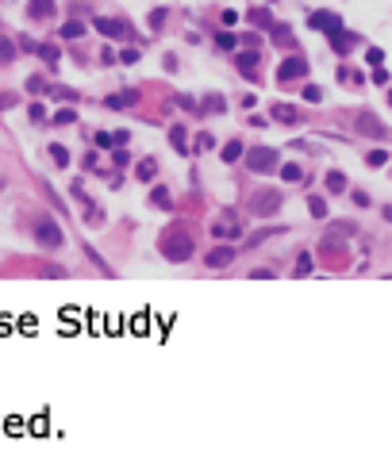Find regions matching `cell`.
Listing matches in <instances>:
<instances>
[{"mask_svg": "<svg viewBox=\"0 0 392 449\" xmlns=\"http://www.w3.org/2000/svg\"><path fill=\"white\" fill-rule=\"evenodd\" d=\"M285 181H300V169L296 165H285Z\"/></svg>", "mask_w": 392, "mask_h": 449, "instance_id": "11", "label": "cell"}, {"mask_svg": "<svg viewBox=\"0 0 392 449\" xmlns=\"http://www.w3.org/2000/svg\"><path fill=\"white\" fill-rule=\"evenodd\" d=\"M39 234H43V238H39L43 246H58V242H62L58 227H54V223H46V219H39Z\"/></svg>", "mask_w": 392, "mask_h": 449, "instance_id": "2", "label": "cell"}, {"mask_svg": "<svg viewBox=\"0 0 392 449\" xmlns=\"http://www.w3.org/2000/svg\"><path fill=\"white\" fill-rule=\"evenodd\" d=\"M369 165H385V150H373L369 154Z\"/></svg>", "mask_w": 392, "mask_h": 449, "instance_id": "10", "label": "cell"}, {"mask_svg": "<svg viewBox=\"0 0 392 449\" xmlns=\"http://www.w3.org/2000/svg\"><path fill=\"white\" fill-rule=\"evenodd\" d=\"M231 261V250H216V254H208V265L216 269V265H227Z\"/></svg>", "mask_w": 392, "mask_h": 449, "instance_id": "5", "label": "cell"}, {"mask_svg": "<svg viewBox=\"0 0 392 449\" xmlns=\"http://www.w3.org/2000/svg\"><path fill=\"white\" fill-rule=\"evenodd\" d=\"M273 116H277V123H296V119H300V116H296V108H281V104L273 108Z\"/></svg>", "mask_w": 392, "mask_h": 449, "instance_id": "4", "label": "cell"}, {"mask_svg": "<svg viewBox=\"0 0 392 449\" xmlns=\"http://www.w3.org/2000/svg\"><path fill=\"white\" fill-rule=\"evenodd\" d=\"M73 119H77V112L73 108H62L58 116H54V123H73Z\"/></svg>", "mask_w": 392, "mask_h": 449, "instance_id": "7", "label": "cell"}, {"mask_svg": "<svg viewBox=\"0 0 392 449\" xmlns=\"http://www.w3.org/2000/svg\"><path fill=\"white\" fill-rule=\"evenodd\" d=\"M150 173H154V161H143V165H139V177H143V181H150Z\"/></svg>", "mask_w": 392, "mask_h": 449, "instance_id": "9", "label": "cell"}, {"mask_svg": "<svg viewBox=\"0 0 392 449\" xmlns=\"http://www.w3.org/2000/svg\"><path fill=\"white\" fill-rule=\"evenodd\" d=\"M308 207H312V215H319V219L327 215V203H323L319 196H312V200H308Z\"/></svg>", "mask_w": 392, "mask_h": 449, "instance_id": "6", "label": "cell"}, {"mask_svg": "<svg viewBox=\"0 0 392 449\" xmlns=\"http://www.w3.org/2000/svg\"><path fill=\"white\" fill-rule=\"evenodd\" d=\"M346 189V177L342 173H331V192H342Z\"/></svg>", "mask_w": 392, "mask_h": 449, "instance_id": "8", "label": "cell"}, {"mask_svg": "<svg viewBox=\"0 0 392 449\" xmlns=\"http://www.w3.org/2000/svg\"><path fill=\"white\" fill-rule=\"evenodd\" d=\"M338 19H334L331 12H312V27H319V31H331Z\"/></svg>", "mask_w": 392, "mask_h": 449, "instance_id": "3", "label": "cell"}, {"mask_svg": "<svg viewBox=\"0 0 392 449\" xmlns=\"http://www.w3.org/2000/svg\"><path fill=\"white\" fill-rule=\"evenodd\" d=\"M277 207H281V192H258V196H254V200H250V211H254V215H273Z\"/></svg>", "mask_w": 392, "mask_h": 449, "instance_id": "1", "label": "cell"}, {"mask_svg": "<svg viewBox=\"0 0 392 449\" xmlns=\"http://www.w3.org/2000/svg\"><path fill=\"white\" fill-rule=\"evenodd\" d=\"M54 161H58V165H66V161H70V154H66L62 146H54Z\"/></svg>", "mask_w": 392, "mask_h": 449, "instance_id": "12", "label": "cell"}]
</instances>
